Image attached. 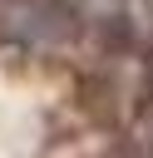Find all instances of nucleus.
<instances>
[{"label": "nucleus", "instance_id": "1", "mask_svg": "<svg viewBox=\"0 0 153 158\" xmlns=\"http://www.w3.org/2000/svg\"><path fill=\"white\" fill-rule=\"evenodd\" d=\"M0 20H5V35L25 44H59L74 35V15L54 0H10L0 5Z\"/></svg>", "mask_w": 153, "mask_h": 158}]
</instances>
